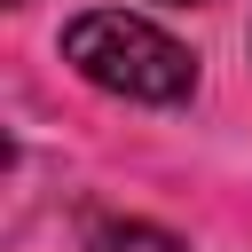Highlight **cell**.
<instances>
[{
	"instance_id": "1",
	"label": "cell",
	"mask_w": 252,
	"mask_h": 252,
	"mask_svg": "<svg viewBox=\"0 0 252 252\" xmlns=\"http://www.w3.org/2000/svg\"><path fill=\"white\" fill-rule=\"evenodd\" d=\"M63 63L102 87V94H126V102H189L197 87V55L158 32L150 16H126V8H94L63 32Z\"/></svg>"
},
{
	"instance_id": "2",
	"label": "cell",
	"mask_w": 252,
	"mask_h": 252,
	"mask_svg": "<svg viewBox=\"0 0 252 252\" xmlns=\"http://www.w3.org/2000/svg\"><path fill=\"white\" fill-rule=\"evenodd\" d=\"M87 252H189V244L165 236L158 220H94L87 228Z\"/></svg>"
}]
</instances>
